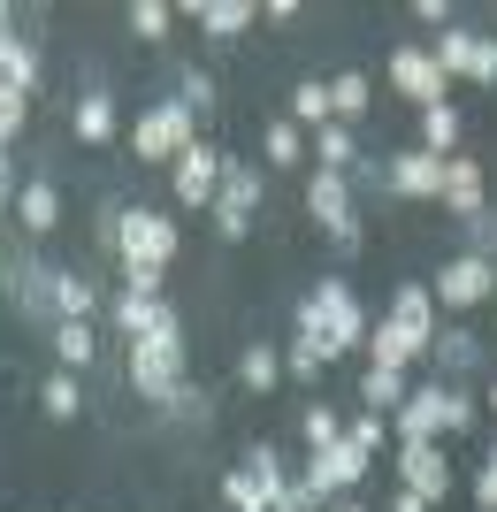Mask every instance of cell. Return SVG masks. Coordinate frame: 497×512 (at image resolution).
Here are the masks:
<instances>
[{
    "mask_svg": "<svg viewBox=\"0 0 497 512\" xmlns=\"http://www.w3.org/2000/svg\"><path fill=\"white\" fill-rule=\"evenodd\" d=\"M368 306L352 299V283L345 276H322L314 291L299 299V337L306 344H322V360H345V352H360L368 344Z\"/></svg>",
    "mask_w": 497,
    "mask_h": 512,
    "instance_id": "6da1fadb",
    "label": "cell"
},
{
    "mask_svg": "<svg viewBox=\"0 0 497 512\" xmlns=\"http://www.w3.org/2000/svg\"><path fill=\"white\" fill-rule=\"evenodd\" d=\"M482 421V398L467 383H413V398L398 413H390V436L398 444H436V436H467V428Z\"/></svg>",
    "mask_w": 497,
    "mask_h": 512,
    "instance_id": "7a4b0ae2",
    "label": "cell"
},
{
    "mask_svg": "<svg viewBox=\"0 0 497 512\" xmlns=\"http://www.w3.org/2000/svg\"><path fill=\"white\" fill-rule=\"evenodd\" d=\"M123 375L146 406L176 413V398H184V337H138L123 352Z\"/></svg>",
    "mask_w": 497,
    "mask_h": 512,
    "instance_id": "3957f363",
    "label": "cell"
},
{
    "mask_svg": "<svg viewBox=\"0 0 497 512\" xmlns=\"http://www.w3.org/2000/svg\"><path fill=\"white\" fill-rule=\"evenodd\" d=\"M199 146V115L184 100H153L138 123H130V161H176V153H192Z\"/></svg>",
    "mask_w": 497,
    "mask_h": 512,
    "instance_id": "277c9868",
    "label": "cell"
},
{
    "mask_svg": "<svg viewBox=\"0 0 497 512\" xmlns=\"http://www.w3.org/2000/svg\"><path fill=\"white\" fill-rule=\"evenodd\" d=\"M429 54H436V69H444L452 85H497V39H490V31H467V23H444Z\"/></svg>",
    "mask_w": 497,
    "mask_h": 512,
    "instance_id": "5b68a950",
    "label": "cell"
},
{
    "mask_svg": "<svg viewBox=\"0 0 497 512\" xmlns=\"http://www.w3.org/2000/svg\"><path fill=\"white\" fill-rule=\"evenodd\" d=\"M207 214H215V237H230V245L253 237V214H260V169L253 161H238V153L222 161V192H215Z\"/></svg>",
    "mask_w": 497,
    "mask_h": 512,
    "instance_id": "8992f818",
    "label": "cell"
},
{
    "mask_svg": "<svg viewBox=\"0 0 497 512\" xmlns=\"http://www.w3.org/2000/svg\"><path fill=\"white\" fill-rule=\"evenodd\" d=\"M115 260H138V268H169L176 260V222L153 207H123L115 222Z\"/></svg>",
    "mask_w": 497,
    "mask_h": 512,
    "instance_id": "52a82bcc",
    "label": "cell"
},
{
    "mask_svg": "<svg viewBox=\"0 0 497 512\" xmlns=\"http://www.w3.org/2000/svg\"><path fill=\"white\" fill-rule=\"evenodd\" d=\"M368 467H375V459H368V451H360V444H352V436H345V444H329V451H314V459H306L299 490L314 497V505H329V497L360 490V482H368Z\"/></svg>",
    "mask_w": 497,
    "mask_h": 512,
    "instance_id": "ba28073f",
    "label": "cell"
},
{
    "mask_svg": "<svg viewBox=\"0 0 497 512\" xmlns=\"http://www.w3.org/2000/svg\"><path fill=\"white\" fill-rule=\"evenodd\" d=\"M436 306H452V314H467V306H490L497 299V260L482 253H452L444 268H436Z\"/></svg>",
    "mask_w": 497,
    "mask_h": 512,
    "instance_id": "9c48e42d",
    "label": "cell"
},
{
    "mask_svg": "<svg viewBox=\"0 0 497 512\" xmlns=\"http://www.w3.org/2000/svg\"><path fill=\"white\" fill-rule=\"evenodd\" d=\"M222 161H230V153L207 146V138H199L192 153H176V161H169V192H176V207H192V214L215 207V192H222Z\"/></svg>",
    "mask_w": 497,
    "mask_h": 512,
    "instance_id": "30bf717a",
    "label": "cell"
},
{
    "mask_svg": "<svg viewBox=\"0 0 497 512\" xmlns=\"http://www.w3.org/2000/svg\"><path fill=\"white\" fill-rule=\"evenodd\" d=\"M390 92H406L413 107H444L452 100V77L436 69L429 46H390Z\"/></svg>",
    "mask_w": 497,
    "mask_h": 512,
    "instance_id": "8fae6325",
    "label": "cell"
},
{
    "mask_svg": "<svg viewBox=\"0 0 497 512\" xmlns=\"http://www.w3.org/2000/svg\"><path fill=\"white\" fill-rule=\"evenodd\" d=\"M390 459H398V490H413L421 505H444V497H452V459L436 444H398Z\"/></svg>",
    "mask_w": 497,
    "mask_h": 512,
    "instance_id": "7c38bea8",
    "label": "cell"
},
{
    "mask_svg": "<svg viewBox=\"0 0 497 512\" xmlns=\"http://www.w3.org/2000/svg\"><path fill=\"white\" fill-rule=\"evenodd\" d=\"M16 230L31 237V245L62 230V192H54V176H23L16 184Z\"/></svg>",
    "mask_w": 497,
    "mask_h": 512,
    "instance_id": "4fadbf2b",
    "label": "cell"
},
{
    "mask_svg": "<svg viewBox=\"0 0 497 512\" xmlns=\"http://www.w3.org/2000/svg\"><path fill=\"white\" fill-rule=\"evenodd\" d=\"M115 329H123V344H138V337H184V321H176L169 299H130V291H115Z\"/></svg>",
    "mask_w": 497,
    "mask_h": 512,
    "instance_id": "5bb4252c",
    "label": "cell"
},
{
    "mask_svg": "<svg viewBox=\"0 0 497 512\" xmlns=\"http://www.w3.org/2000/svg\"><path fill=\"white\" fill-rule=\"evenodd\" d=\"M383 184H390L398 199H436V192H444V161H436V153H421V146H413V153H390Z\"/></svg>",
    "mask_w": 497,
    "mask_h": 512,
    "instance_id": "9a60e30c",
    "label": "cell"
},
{
    "mask_svg": "<svg viewBox=\"0 0 497 512\" xmlns=\"http://www.w3.org/2000/svg\"><path fill=\"white\" fill-rule=\"evenodd\" d=\"M429 367H436V383H467V375H482V337H475V329H436Z\"/></svg>",
    "mask_w": 497,
    "mask_h": 512,
    "instance_id": "2e32d148",
    "label": "cell"
},
{
    "mask_svg": "<svg viewBox=\"0 0 497 512\" xmlns=\"http://www.w3.org/2000/svg\"><path fill=\"white\" fill-rule=\"evenodd\" d=\"M436 207L452 214V222H482V169L467 161V153L444 161V192H436Z\"/></svg>",
    "mask_w": 497,
    "mask_h": 512,
    "instance_id": "e0dca14e",
    "label": "cell"
},
{
    "mask_svg": "<svg viewBox=\"0 0 497 512\" xmlns=\"http://www.w3.org/2000/svg\"><path fill=\"white\" fill-rule=\"evenodd\" d=\"M383 321H398L406 337L436 344V291H429V283H398V291H390V314H383Z\"/></svg>",
    "mask_w": 497,
    "mask_h": 512,
    "instance_id": "ac0fdd59",
    "label": "cell"
},
{
    "mask_svg": "<svg viewBox=\"0 0 497 512\" xmlns=\"http://www.w3.org/2000/svg\"><path fill=\"white\" fill-rule=\"evenodd\" d=\"M46 306H54V321H92V306H100V283L77 276V268H54V276H46Z\"/></svg>",
    "mask_w": 497,
    "mask_h": 512,
    "instance_id": "d6986e66",
    "label": "cell"
},
{
    "mask_svg": "<svg viewBox=\"0 0 497 512\" xmlns=\"http://www.w3.org/2000/svg\"><path fill=\"white\" fill-rule=\"evenodd\" d=\"M360 398H368V413H383V421H390V413L413 398V367H375V360H368V375H360Z\"/></svg>",
    "mask_w": 497,
    "mask_h": 512,
    "instance_id": "ffe728a7",
    "label": "cell"
},
{
    "mask_svg": "<svg viewBox=\"0 0 497 512\" xmlns=\"http://www.w3.org/2000/svg\"><path fill=\"white\" fill-rule=\"evenodd\" d=\"M46 344H54V360H62L69 375L100 360V329H92V321H54V329H46Z\"/></svg>",
    "mask_w": 497,
    "mask_h": 512,
    "instance_id": "44dd1931",
    "label": "cell"
},
{
    "mask_svg": "<svg viewBox=\"0 0 497 512\" xmlns=\"http://www.w3.org/2000/svg\"><path fill=\"white\" fill-rule=\"evenodd\" d=\"M368 352H375V367H421V360H429V344L406 337L398 321H375V329H368Z\"/></svg>",
    "mask_w": 497,
    "mask_h": 512,
    "instance_id": "7402d4cb",
    "label": "cell"
},
{
    "mask_svg": "<svg viewBox=\"0 0 497 512\" xmlns=\"http://www.w3.org/2000/svg\"><path fill=\"white\" fill-rule=\"evenodd\" d=\"M253 16H260L253 0H199L192 8V23L207 31V39H238V31H253Z\"/></svg>",
    "mask_w": 497,
    "mask_h": 512,
    "instance_id": "603a6c76",
    "label": "cell"
},
{
    "mask_svg": "<svg viewBox=\"0 0 497 512\" xmlns=\"http://www.w3.org/2000/svg\"><path fill=\"white\" fill-rule=\"evenodd\" d=\"M260 161H268V169H299V161H306V130L291 123V115L260 123Z\"/></svg>",
    "mask_w": 497,
    "mask_h": 512,
    "instance_id": "cb8c5ba5",
    "label": "cell"
},
{
    "mask_svg": "<svg viewBox=\"0 0 497 512\" xmlns=\"http://www.w3.org/2000/svg\"><path fill=\"white\" fill-rule=\"evenodd\" d=\"M69 130H77V146H108L115 138V100L108 92H85V100L69 107Z\"/></svg>",
    "mask_w": 497,
    "mask_h": 512,
    "instance_id": "d4e9b609",
    "label": "cell"
},
{
    "mask_svg": "<svg viewBox=\"0 0 497 512\" xmlns=\"http://www.w3.org/2000/svg\"><path fill=\"white\" fill-rule=\"evenodd\" d=\"M459 138H467V123H459V107H421V153H436V161H452Z\"/></svg>",
    "mask_w": 497,
    "mask_h": 512,
    "instance_id": "484cf974",
    "label": "cell"
},
{
    "mask_svg": "<svg viewBox=\"0 0 497 512\" xmlns=\"http://www.w3.org/2000/svg\"><path fill=\"white\" fill-rule=\"evenodd\" d=\"M283 115H291L299 130H329L337 123V100H329L322 77H306V85H291V107H283Z\"/></svg>",
    "mask_w": 497,
    "mask_h": 512,
    "instance_id": "4316f807",
    "label": "cell"
},
{
    "mask_svg": "<svg viewBox=\"0 0 497 512\" xmlns=\"http://www.w3.org/2000/svg\"><path fill=\"white\" fill-rule=\"evenodd\" d=\"M0 77H8V85H16L23 100L39 92V46L23 39V31H8V39H0Z\"/></svg>",
    "mask_w": 497,
    "mask_h": 512,
    "instance_id": "83f0119b",
    "label": "cell"
},
{
    "mask_svg": "<svg viewBox=\"0 0 497 512\" xmlns=\"http://www.w3.org/2000/svg\"><path fill=\"white\" fill-rule=\"evenodd\" d=\"M314 169H337V176H352V169H360V138H352V123L314 130Z\"/></svg>",
    "mask_w": 497,
    "mask_h": 512,
    "instance_id": "f1b7e54d",
    "label": "cell"
},
{
    "mask_svg": "<svg viewBox=\"0 0 497 512\" xmlns=\"http://www.w3.org/2000/svg\"><path fill=\"white\" fill-rule=\"evenodd\" d=\"M238 383H245V390H276V383H283V352H276L268 337H253V344L238 352Z\"/></svg>",
    "mask_w": 497,
    "mask_h": 512,
    "instance_id": "f546056e",
    "label": "cell"
},
{
    "mask_svg": "<svg viewBox=\"0 0 497 512\" xmlns=\"http://www.w3.org/2000/svg\"><path fill=\"white\" fill-rule=\"evenodd\" d=\"M39 406H46V421H77V413H85V390H77L69 367H54V375L39 383Z\"/></svg>",
    "mask_w": 497,
    "mask_h": 512,
    "instance_id": "4dcf8cb0",
    "label": "cell"
},
{
    "mask_svg": "<svg viewBox=\"0 0 497 512\" xmlns=\"http://www.w3.org/2000/svg\"><path fill=\"white\" fill-rule=\"evenodd\" d=\"M222 505H230V512H268L276 497H268V482H260L253 467H230V474H222Z\"/></svg>",
    "mask_w": 497,
    "mask_h": 512,
    "instance_id": "1f68e13d",
    "label": "cell"
},
{
    "mask_svg": "<svg viewBox=\"0 0 497 512\" xmlns=\"http://www.w3.org/2000/svg\"><path fill=\"white\" fill-rule=\"evenodd\" d=\"M329 100H337V123H360L375 107V85L360 77V69H345V77H329Z\"/></svg>",
    "mask_w": 497,
    "mask_h": 512,
    "instance_id": "d6a6232c",
    "label": "cell"
},
{
    "mask_svg": "<svg viewBox=\"0 0 497 512\" xmlns=\"http://www.w3.org/2000/svg\"><path fill=\"white\" fill-rule=\"evenodd\" d=\"M299 436H306V459H314V451H329V444H345V421H337V413H329V406H306Z\"/></svg>",
    "mask_w": 497,
    "mask_h": 512,
    "instance_id": "836d02e7",
    "label": "cell"
},
{
    "mask_svg": "<svg viewBox=\"0 0 497 512\" xmlns=\"http://www.w3.org/2000/svg\"><path fill=\"white\" fill-rule=\"evenodd\" d=\"M169 23H176V8H161V0H138V8H130V39H169Z\"/></svg>",
    "mask_w": 497,
    "mask_h": 512,
    "instance_id": "e575fe53",
    "label": "cell"
},
{
    "mask_svg": "<svg viewBox=\"0 0 497 512\" xmlns=\"http://www.w3.org/2000/svg\"><path fill=\"white\" fill-rule=\"evenodd\" d=\"M245 467H253L260 482H268V497H283V490H291V474H283V451H276V444H253V451H245Z\"/></svg>",
    "mask_w": 497,
    "mask_h": 512,
    "instance_id": "d590c367",
    "label": "cell"
},
{
    "mask_svg": "<svg viewBox=\"0 0 497 512\" xmlns=\"http://www.w3.org/2000/svg\"><path fill=\"white\" fill-rule=\"evenodd\" d=\"M322 344H306V337H291V352H283V375H299V383H314V375H322Z\"/></svg>",
    "mask_w": 497,
    "mask_h": 512,
    "instance_id": "8d00e7d4",
    "label": "cell"
},
{
    "mask_svg": "<svg viewBox=\"0 0 497 512\" xmlns=\"http://www.w3.org/2000/svg\"><path fill=\"white\" fill-rule=\"evenodd\" d=\"M345 436H352V444H360V451L375 459V451L390 444V421H383V413H360V421H345Z\"/></svg>",
    "mask_w": 497,
    "mask_h": 512,
    "instance_id": "74e56055",
    "label": "cell"
},
{
    "mask_svg": "<svg viewBox=\"0 0 497 512\" xmlns=\"http://www.w3.org/2000/svg\"><path fill=\"white\" fill-rule=\"evenodd\" d=\"M161 283H169V268H138V260H123V291H130V299H161Z\"/></svg>",
    "mask_w": 497,
    "mask_h": 512,
    "instance_id": "f35d334b",
    "label": "cell"
},
{
    "mask_svg": "<svg viewBox=\"0 0 497 512\" xmlns=\"http://www.w3.org/2000/svg\"><path fill=\"white\" fill-rule=\"evenodd\" d=\"M176 100L192 107V115H207V107H215V77H207V69H184V85H176Z\"/></svg>",
    "mask_w": 497,
    "mask_h": 512,
    "instance_id": "ab89813d",
    "label": "cell"
},
{
    "mask_svg": "<svg viewBox=\"0 0 497 512\" xmlns=\"http://www.w3.org/2000/svg\"><path fill=\"white\" fill-rule=\"evenodd\" d=\"M475 505H482V512H497V444L482 451V467H475Z\"/></svg>",
    "mask_w": 497,
    "mask_h": 512,
    "instance_id": "60d3db41",
    "label": "cell"
},
{
    "mask_svg": "<svg viewBox=\"0 0 497 512\" xmlns=\"http://www.w3.org/2000/svg\"><path fill=\"white\" fill-rule=\"evenodd\" d=\"M268 512H322V505H314V497H306L299 482H291V490H283V497H276V505H268Z\"/></svg>",
    "mask_w": 497,
    "mask_h": 512,
    "instance_id": "b9f144b4",
    "label": "cell"
},
{
    "mask_svg": "<svg viewBox=\"0 0 497 512\" xmlns=\"http://www.w3.org/2000/svg\"><path fill=\"white\" fill-rule=\"evenodd\" d=\"M413 16H421V23H436V31H444V23H452V0H413Z\"/></svg>",
    "mask_w": 497,
    "mask_h": 512,
    "instance_id": "7bdbcfd3",
    "label": "cell"
},
{
    "mask_svg": "<svg viewBox=\"0 0 497 512\" xmlns=\"http://www.w3.org/2000/svg\"><path fill=\"white\" fill-rule=\"evenodd\" d=\"M390 512H436V505H421L413 490H398V497H390Z\"/></svg>",
    "mask_w": 497,
    "mask_h": 512,
    "instance_id": "ee69618b",
    "label": "cell"
},
{
    "mask_svg": "<svg viewBox=\"0 0 497 512\" xmlns=\"http://www.w3.org/2000/svg\"><path fill=\"white\" fill-rule=\"evenodd\" d=\"M8 214H16V192H8V184H0V222H8Z\"/></svg>",
    "mask_w": 497,
    "mask_h": 512,
    "instance_id": "f6af8a7d",
    "label": "cell"
},
{
    "mask_svg": "<svg viewBox=\"0 0 497 512\" xmlns=\"http://www.w3.org/2000/svg\"><path fill=\"white\" fill-rule=\"evenodd\" d=\"M482 398H490V413H497V375H490V390H482Z\"/></svg>",
    "mask_w": 497,
    "mask_h": 512,
    "instance_id": "bcb514c9",
    "label": "cell"
},
{
    "mask_svg": "<svg viewBox=\"0 0 497 512\" xmlns=\"http://www.w3.org/2000/svg\"><path fill=\"white\" fill-rule=\"evenodd\" d=\"M0 31H16V23H8V0H0Z\"/></svg>",
    "mask_w": 497,
    "mask_h": 512,
    "instance_id": "7dc6e473",
    "label": "cell"
},
{
    "mask_svg": "<svg viewBox=\"0 0 497 512\" xmlns=\"http://www.w3.org/2000/svg\"><path fill=\"white\" fill-rule=\"evenodd\" d=\"M337 512H368V505H337Z\"/></svg>",
    "mask_w": 497,
    "mask_h": 512,
    "instance_id": "c3c4849f",
    "label": "cell"
}]
</instances>
